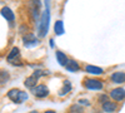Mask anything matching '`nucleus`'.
<instances>
[{
	"label": "nucleus",
	"instance_id": "obj_1",
	"mask_svg": "<svg viewBox=\"0 0 125 113\" xmlns=\"http://www.w3.org/2000/svg\"><path fill=\"white\" fill-rule=\"evenodd\" d=\"M49 20H50V13L49 9H46L45 12L41 14L40 23H39V37L43 38L48 34V28H49Z\"/></svg>",
	"mask_w": 125,
	"mask_h": 113
},
{
	"label": "nucleus",
	"instance_id": "obj_2",
	"mask_svg": "<svg viewBox=\"0 0 125 113\" xmlns=\"http://www.w3.org/2000/svg\"><path fill=\"white\" fill-rule=\"evenodd\" d=\"M8 98L11 99L13 102H16V103H21L25 99H28V94L19 89H11L8 92Z\"/></svg>",
	"mask_w": 125,
	"mask_h": 113
},
{
	"label": "nucleus",
	"instance_id": "obj_3",
	"mask_svg": "<svg viewBox=\"0 0 125 113\" xmlns=\"http://www.w3.org/2000/svg\"><path fill=\"white\" fill-rule=\"evenodd\" d=\"M31 92H33V94L35 97H38V98H44V97H46L49 94V89L44 84H39V86L34 87L33 89H31Z\"/></svg>",
	"mask_w": 125,
	"mask_h": 113
},
{
	"label": "nucleus",
	"instance_id": "obj_4",
	"mask_svg": "<svg viewBox=\"0 0 125 113\" xmlns=\"http://www.w3.org/2000/svg\"><path fill=\"white\" fill-rule=\"evenodd\" d=\"M84 86L88 89H95V90H99L103 88V83L99 79H86L84 80Z\"/></svg>",
	"mask_w": 125,
	"mask_h": 113
},
{
	"label": "nucleus",
	"instance_id": "obj_5",
	"mask_svg": "<svg viewBox=\"0 0 125 113\" xmlns=\"http://www.w3.org/2000/svg\"><path fill=\"white\" fill-rule=\"evenodd\" d=\"M6 59H8L9 63H13V64L19 63V62H20V52H19V49L18 48H13Z\"/></svg>",
	"mask_w": 125,
	"mask_h": 113
},
{
	"label": "nucleus",
	"instance_id": "obj_6",
	"mask_svg": "<svg viewBox=\"0 0 125 113\" xmlns=\"http://www.w3.org/2000/svg\"><path fill=\"white\" fill-rule=\"evenodd\" d=\"M110 97L115 100H123L125 98V89L124 88H115L110 92Z\"/></svg>",
	"mask_w": 125,
	"mask_h": 113
},
{
	"label": "nucleus",
	"instance_id": "obj_7",
	"mask_svg": "<svg viewBox=\"0 0 125 113\" xmlns=\"http://www.w3.org/2000/svg\"><path fill=\"white\" fill-rule=\"evenodd\" d=\"M38 79H39V77L35 75V74L33 73V75H30V77H28V78L25 79L24 84H25V87H28V88H30V89H33L34 87H36V82H38Z\"/></svg>",
	"mask_w": 125,
	"mask_h": 113
},
{
	"label": "nucleus",
	"instance_id": "obj_8",
	"mask_svg": "<svg viewBox=\"0 0 125 113\" xmlns=\"http://www.w3.org/2000/svg\"><path fill=\"white\" fill-rule=\"evenodd\" d=\"M118 108V104L116 103H114V102H105V103H103V111L104 112H106V113H113V112H115Z\"/></svg>",
	"mask_w": 125,
	"mask_h": 113
},
{
	"label": "nucleus",
	"instance_id": "obj_9",
	"mask_svg": "<svg viewBox=\"0 0 125 113\" xmlns=\"http://www.w3.org/2000/svg\"><path fill=\"white\" fill-rule=\"evenodd\" d=\"M111 80L114 83H125V73L124 72H115L114 74H111Z\"/></svg>",
	"mask_w": 125,
	"mask_h": 113
},
{
	"label": "nucleus",
	"instance_id": "obj_10",
	"mask_svg": "<svg viewBox=\"0 0 125 113\" xmlns=\"http://www.w3.org/2000/svg\"><path fill=\"white\" fill-rule=\"evenodd\" d=\"M23 40H24L25 47H35V45L38 44V39H36L33 34H29V35L24 37Z\"/></svg>",
	"mask_w": 125,
	"mask_h": 113
},
{
	"label": "nucleus",
	"instance_id": "obj_11",
	"mask_svg": "<svg viewBox=\"0 0 125 113\" xmlns=\"http://www.w3.org/2000/svg\"><path fill=\"white\" fill-rule=\"evenodd\" d=\"M1 15L8 20V22H13L14 18H15V16H14V13H13L9 8H3V9H1Z\"/></svg>",
	"mask_w": 125,
	"mask_h": 113
},
{
	"label": "nucleus",
	"instance_id": "obj_12",
	"mask_svg": "<svg viewBox=\"0 0 125 113\" xmlns=\"http://www.w3.org/2000/svg\"><path fill=\"white\" fill-rule=\"evenodd\" d=\"M56 58H58V62H59V64L62 65V67H66L68 64V57L62 53V52H56Z\"/></svg>",
	"mask_w": 125,
	"mask_h": 113
},
{
	"label": "nucleus",
	"instance_id": "obj_13",
	"mask_svg": "<svg viewBox=\"0 0 125 113\" xmlns=\"http://www.w3.org/2000/svg\"><path fill=\"white\" fill-rule=\"evenodd\" d=\"M70 89H71V84H70V82L65 80V82H64V86H62V88L59 90V96H60V97H62V96L68 94L69 92H70Z\"/></svg>",
	"mask_w": 125,
	"mask_h": 113
},
{
	"label": "nucleus",
	"instance_id": "obj_14",
	"mask_svg": "<svg viewBox=\"0 0 125 113\" xmlns=\"http://www.w3.org/2000/svg\"><path fill=\"white\" fill-rule=\"evenodd\" d=\"M85 70L88 73H91V74H101L103 73V69L99 68V67H95V65H86Z\"/></svg>",
	"mask_w": 125,
	"mask_h": 113
},
{
	"label": "nucleus",
	"instance_id": "obj_15",
	"mask_svg": "<svg viewBox=\"0 0 125 113\" xmlns=\"http://www.w3.org/2000/svg\"><path fill=\"white\" fill-rule=\"evenodd\" d=\"M54 30H55V34L56 35H61L64 33V25H62V22L61 20H58L54 25Z\"/></svg>",
	"mask_w": 125,
	"mask_h": 113
},
{
	"label": "nucleus",
	"instance_id": "obj_16",
	"mask_svg": "<svg viewBox=\"0 0 125 113\" xmlns=\"http://www.w3.org/2000/svg\"><path fill=\"white\" fill-rule=\"evenodd\" d=\"M65 68H66L69 72H76V70H79V64L76 63L75 60H69Z\"/></svg>",
	"mask_w": 125,
	"mask_h": 113
},
{
	"label": "nucleus",
	"instance_id": "obj_17",
	"mask_svg": "<svg viewBox=\"0 0 125 113\" xmlns=\"http://www.w3.org/2000/svg\"><path fill=\"white\" fill-rule=\"evenodd\" d=\"M99 100L101 102V103H105V102H108V97L103 94V96H100V97H99Z\"/></svg>",
	"mask_w": 125,
	"mask_h": 113
},
{
	"label": "nucleus",
	"instance_id": "obj_18",
	"mask_svg": "<svg viewBox=\"0 0 125 113\" xmlns=\"http://www.w3.org/2000/svg\"><path fill=\"white\" fill-rule=\"evenodd\" d=\"M79 103H80V104H86V106H89V102H88V100H84V99L79 100Z\"/></svg>",
	"mask_w": 125,
	"mask_h": 113
},
{
	"label": "nucleus",
	"instance_id": "obj_19",
	"mask_svg": "<svg viewBox=\"0 0 125 113\" xmlns=\"http://www.w3.org/2000/svg\"><path fill=\"white\" fill-rule=\"evenodd\" d=\"M44 113H56V112H54V111H46V112H44Z\"/></svg>",
	"mask_w": 125,
	"mask_h": 113
},
{
	"label": "nucleus",
	"instance_id": "obj_20",
	"mask_svg": "<svg viewBox=\"0 0 125 113\" xmlns=\"http://www.w3.org/2000/svg\"><path fill=\"white\" fill-rule=\"evenodd\" d=\"M29 113H38L36 111H31V112H29Z\"/></svg>",
	"mask_w": 125,
	"mask_h": 113
}]
</instances>
